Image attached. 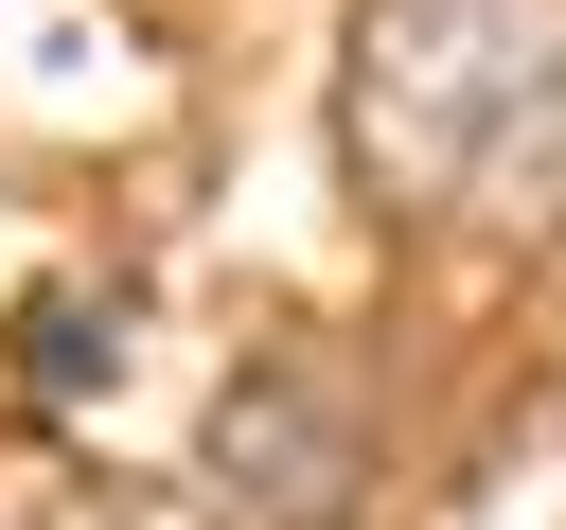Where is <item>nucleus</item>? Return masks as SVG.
<instances>
[{
	"mask_svg": "<svg viewBox=\"0 0 566 530\" xmlns=\"http://www.w3.org/2000/svg\"><path fill=\"white\" fill-rule=\"evenodd\" d=\"M336 141L389 230L548 247L566 230V0H354Z\"/></svg>",
	"mask_w": 566,
	"mask_h": 530,
	"instance_id": "1",
	"label": "nucleus"
},
{
	"mask_svg": "<svg viewBox=\"0 0 566 530\" xmlns=\"http://www.w3.org/2000/svg\"><path fill=\"white\" fill-rule=\"evenodd\" d=\"M212 459H230V512L265 495V530H336V477H354V424H336V406H301V389L265 371V389H230Z\"/></svg>",
	"mask_w": 566,
	"mask_h": 530,
	"instance_id": "2",
	"label": "nucleus"
}]
</instances>
